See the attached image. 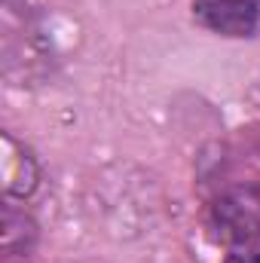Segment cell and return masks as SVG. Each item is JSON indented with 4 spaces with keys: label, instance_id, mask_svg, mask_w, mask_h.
<instances>
[{
    "label": "cell",
    "instance_id": "obj_1",
    "mask_svg": "<svg viewBox=\"0 0 260 263\" xmlns=\"http://www.w3.org/2000/svg\"><path fill=\"white\" fill-rule=\"evenodd\" d=\"M0 46H3V77L12 86H31L49 73L52 43L25 0H3Z\"/></svg>",
    "mask_w": 260,
    "mask_h": 263
},
{
    "label": "cell",
    "instance_id": "obj_2",
    "mask_svg": "<svg viewBox=\"0 0 260 263\" xmlns=\"http://www.w3.org/2000/svg\"><path fill=\"white\" fill-rule=\"evenodd\" d=\"M211 236L239 251L260 245V184H239L224 190L211 205Z\"/></svg>",
    "mask_w": 260,
    "mask_h": 263
},
{
    "label": "cell",
    "instance_id": "obj_3",
    "mask_svg": "<svg viewBox=\"0 0 260 263\" xmlns=\"http://www.w3.org/2000/svg\"><path fill=\"white\" fill-rule=\"evenodd\" d=\"M193 18L220 37H254L260 31V0H193Z\"/></svg>",
    "mask_w": 260,
    "mask_h": 263
},
{
    "label": "cell",
    "instance_id": "obj_4",
    "mask_svg": "<svg viewBox=\"0 0 260 263\" xmlns=\"http://www.w3.org/2000/svg\"><path fill=\"white\" fill-rule=\"evenodd\" d=\"M0 172H3L6 196H31L34 193V187H37V162L12 135H3Z\"/></svg>",
    "mask_w": 260,
    "mask_h": 263
},
{
    "label": "cell",
    "instance_id": "obj_5",
    "mask_svg": "<svg viewBox=\"0 0 260 263\" xmlns=\"http://www.w3.org/2000/svg\"><path fill=\"white\" fill-rule=\"evenodd\" d=\"M34 242H37V223H34L25 211L12 208V205L6 202V205H3V220H0L3 257H6V260H12V257H28L31 248H34Z\"/></svg>",
    "mask_w": 260,
    "mask_h": 263
},
{
    "label": "cell",
    "instance_id": "obj_6",
    "mask_svg": "<svg viewBox=\"0 0 260 263\" xmlns=\"http://www.w3.org/2000/svg\"><path fill=\"white\" fill-rule=\"evenodd\" d=\"M224 263H260V248H239Z\"/></svg>",
    "mask_w": 260,
    "mask_h": 263
}]
</instances>
